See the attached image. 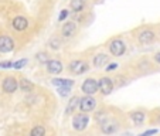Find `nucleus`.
<instances>
[{
	"instance_id": "9d476101",
	"label": "nucleus",
	"mask_w": 160,
	"mask_h": 136,
	"mask_svg": "<svg viewBox=\"0 0 160 136\" xmlns=\"http://www.w3.org/2000/svg\"><path fill=\"white\" fill-rule=\"evenodd\" d=\"M12 24H13V27H14L17 31H24L26 28L28 27V21H27V18H26V17L17 16V17L13 18Z\"/></svg>"
},
{
	"instance_id": "0eeeda50",
	"label": "nucleus",
	"mask_w": 160,
	"mask_h": 136,
	"mask_svg": "<svg viewBox=\"0 0 160 136\" xmlns=\"http://www.w3.org/2000/svg\"><path fill=\"white\" fill-rule=\"evenodd\" d=\"M13 50H14V41L7 36L0 37V53L7 54V53H12Z\"/></svg>"
},
{
	"instance_id": "f3484780",
	"label": "nucleus",
	"mask_w": 160,
	"mask_h": 136,
	"mask_svg": "<svg viewBox=\"0 0 160 136\" xmlns=\"http://www.w3.org/2000/svg\"><path fill=\"white\" fill-rule=\"evenodd\" d=\"M18 87H20V89L23 91V92H31L33 88H34V85H33V82H30L28 79L23 78L20 81V84H18Z\"/></svg>"
},
{
	"instance_id": "39448f33",
	"label": "nucleus",
	"mask_w": 160,
	"mask_h": 136,
	"mask_svg": "<svg viewBox=\"0 0 160 136\" xmlns=\"http://www.w3.org/2000/svg\"><path fill=\"white\" fill-rule=\"evenodd\" d=\"M82 92L85 95H94L98 92V81L94 78H87L82 84Z\"/></svg>"
},
{
	"instance_id": "5701e85b",
	"label": "nucleus",
	"mask_w": 160,
	"mask_h": 136,
	"mask_svg": "<svg viewBox=\"0 0 160 136\" xmlns=\"http://www.w3.org/2000/svg\"><path fill=\"white\" fill-rule=\"evenodd\" d=\"M70 91H71L70 87H58V94H60L61 97H68V95H70Z\"/></svg>"
},
{
	"instance_id": "c85d7f7f",
	"label": "nucleus",
	"mask_w": 160,
	"mask_h": 136,
	"mask_svg": "<svg viewBox=\"0 0 160 136\" xmlns=\"http://www.w3.org/2000/svg\"><path fill=\"white\" fill-rule=\"evenodd\" d=\"M154 60H156V63L160 64V53H157V54L154 55Z\"/></svg>"
},
{
	"instance_id": "4be33fe9",
	"label": "nucleus",
	"mask_w": 160,
	"mask_h": 136,
	"mask_svg": "<svg viewBox=\"0 0 160 136\" xmlns=\"http://www.w3.org/2000/svg\"><path fill=\"white\" fill-rule=\"evenodd\" d=\"M48 45L51 47L52 50H58L61 47V41L58 38H51L50 40V43H48Z\"/></svg>"
},
{
	"instance_id": "423d86ee",
	"label": "nucleus",
	"mask_w": 160,
	"mask_h": 136,
	"mask_svg": "<svg viewBox=\"0 0 160 136\" xmlns=\"http://www.w3.org/2000/svg\"><path fill=\"white\" fill-rule=\"evenodd\" d=\"M88 123H89V118L84 113H79L72 119V128L75 130H84L88 126Z\"/></svg>"
},
{
	"instance_id": "f03ea898",
	"label": "nucleus",
	"mask_w": 160,
	"mask_h": 136,
	"mask_svg": "<svg viewBox=\"0 0 160 136\" xmlns=\"http://www.w3.org/2000/svg\"><path fill=\"white\" fill-rule=\"evenodd\" d=\"M70 71L72 74H75V75H81V74L87 73L88 70H89V65H88V63H85V61L82 60H75L72 61V63H70Z\"/></svg>"
},
{
	"instance_id": "f257e3e1",
	"label": "nucleus",
	"mask_w": 160,
	"mask_h": 136,
	"mask_svg": "<svg viewBox=\"0 0 160 136\" xmlns=\"http://www.w3.org/2000/svg\"><path fill=\"white\" fill-rule=\"evenodd\" d=\"M109 51H111L112 55H115V57H121L126 51V45H125V43L122 40L115 38V40H112L111 44H109Z\"/></svg>"
},
{
	"instance_id": "cd10ccee",
	"label": "nucleus",
	"mask_w": 160,
	"mask_h": 136,
	"mask_svg": "<svg viewBox=\"0 0 160 136\" xmlns=\"http://www.w3.org/2000/svg\"><path fill=\"white\" fill-rule=\"evenodd\" d=\"M154 133H157V129H152V130H146V132H143V136H148V135H154Z\"/></svg>"
},
{
	"instance_id": "b1692460",
	"label": "nucleus",
	"mask_w": 160,
	"mask_h": 136,
	"mask_svg": "<svg viewBox=\"0 0 160 136\" xmlns=\"http://www.w3.org/2000/svg\"><path fill=\"white\" fill-rule=\"evenodd\" d=\"M26 64H27V60L16 61V63H13V67H12V68H14V70H20V68H23Z\"/></svg>"
},
{
	"instance_id": "412c9836",
	"label": "nucleus",
	"mask_w": 160,
	"mask_h": 136,
	"mask_svg": "<svg viewBox=\"0 0 160 136\" xmlns=\"http://www.w3.org/2000/svg\"><path fill=\"white\" fill-rule=\"evenodd\" d=\"M36 58L40 64H47V61H48V55H47V53H37Z\"/></svg>"
},
{
	"instance_id": "a878e982",
	"label": "nucleus",
	"mask_w": 160,
	"mask_h": 136,
	"mask_svg": "<svg viewBox=\"0 0 160 136\" xmlns=\"http://www.w3.org/2000/svg\"><path fill=\"white\" fill-rule=\"evenodd\" d=\"M67 16H68V10H62V12H61V14H60V17H58V21H64Z\"/></svg>"
},
{
	"instance_id": "20e7f679",
	"label": "nucleus",
	"mask_w": 160,
	"mask_h": 136,
	"mask_svg": "<svg viewBox=\"0 0 160 136\" xmlns=\"http://www.w3.org/2000/svg\"><path fill=\"white\" fill-rule=\"evenodd\" d=\"M98 91H99L102 95H109L113 91V82L111 78L108 77H103L98 81Z\"/></svg>"
},
{
	"instance_id": "bb28decb",
	"label": "nucleus",
	"mask_w": 160,
	"mask_h": 136,
	"mask_svg": "<svg viewBox=\"0 0 160 136\" xmlns=\"http://www.w3.org/2000/svg\"><path fill=\"white\" fill-rule=\"evenodd\" d=\"M116 67H118V64H109V65L108 67H106V68H105V70L106 71H113V70H116Z\"/></svg>"
},
{
	"instance_id": "a211bd4d",
	"label": "nucleus",
	"mask_w": 160,
	"mask_h": 136,
	"mask_svg": "<svg viewBox=\"0 0 160 136\" xmlns=\"http://www.w3.org/2000/svg\"><path fill=\"white\" fill-rule=\"evenodd\" d=\"M78 102H79V98L78 97H72V98H71L70 103H68V106H67V109H65L67 113H72L74 109L78 106Z\"/></svg>"
},
{
	"instance_id": "7ed1b4c3",
	"label": "nucleus",
	"mask_w": 160,
	"mask_h": 136,
	"mask_svg": "<svg viewBox=\"0 0 160 136\" xmlns=\"http://www.w3.org/2000/svg\"><path fill=\"white\" fill-rule=\"evenodd\" d=\"M78 106L82 112H91L94 111L95 106H97V101H95V98H92V95H87V97L79 99Z\"/></svg>"
},
{
	"instance_id": "6e6552de",
	"label": "nucleus",
	"mask_w": 160,
	"mask_h": 136,
	"mask_svg": "<svg viewBox=\"0 0 160 136\" xmlns=\"http://www.w3.org/2000/svg\"><path fill=\"white\" fill-rule=\"evenodd\" d=\"M18 88V82L14 77H6L3 81V91L7 94H13L16 92V89Z\"/></svg>"
},
{
	"instance_id": "9b49d317",
	"label": "nucleus",
	"mask_w": 160,
	"mask_h": 136,
	"mask_svg": "<svg viewBox=\"0 0 160 136\" xmlns=\"http://www.w3.org/2000/svg\"><path fill=\"white\" fill-rule=\"evenodd\" d=\"M75 30H77V24H75V23H74V21H67L65 24L62 26L61 33H62L64 37H71V36H74Z\"/></svg>"
},
{
	"instance_id": "4468645a",
	"label": "nucleus",
	"mask_w": 160,
	"mask_h": 136,
	"mask_svg": "<svg viewBox=\"0 0 160 136\" xmlns=\"http://www.w3.org/2000/svg\"><path fill=\"white\" fill-rule=\"evenodd\" d=\"M109 61V57L106 54H98L94 57V65L95 67H103Z\"/></svg>"
},
{
	"instance_id": "aec40b11",
	"label": "nucleus",
	"mask_w": 160,
	"mask_h": 136,
	"mask_svg": "<svg viewBox=\"0 0 160 136\" xmlns=\"http://www.w3.org/2000/svg\"><path fill=\"white\" fill-rule=\"evenodd\" d=\"M30 135L31 136H44L45 135V129L42 126H36V128H33V129H31Z\"/></svg>"
},
{
	"instance_id": "2eb2a0df",
	"label": "nucleus",
	"mask_w": 160,
	"mask_h": 136,
	"mask_svg": "<svg viewBox=\"0 0 160 136\" xmlns=\"http://www.w3.org/2000/svg\"><path fill=\"white\" fill-rule=\"evenodd\" d=\"M52 84L55 87H72L74 85V81L72 79H67V78H54L52 79Z\"/></svg>"
},
{
	"instance_id": "dca6fc26",
	"label": "nucleus",
	"mask_w": 160,
	"mask_h": 136,
	"mask_svg": "<svg viewBox=\"0 0 160 136\" xmlns=\"http://www.w3.org/2000/svg\"><path fill=\"white\" fill-rule=\"evenodd\" d=\"M130 119L135 125H142L145 121V113L143 112H132L130 113Z\"/></svg>"
},
{
	"instance_id": "ddd939ff",
	"label": "nucleus",
	"mask_w": 160,
	"mask_h": 136,
	"mask_svg": "<svg viewBox=\"0 0 160 136\" xmlns=\"http://www.w3.org/2000/svg\"><path fill=\"white\" fill-rule=\"evenodd\" d=\"M153 40H154V33L152 30H145L139 34V41L142 43V44H149V43H152Z\"/></svg>"
},
{
	"instance_id": "6ab92c4d",
	"label": "nucleus",
	"mask_w": 160,
	"mask_h": 136,
	"mask_svg": "<svg viewBox=\"0 0 160 136\" xmlns=\"http://www.w3.org/2000/svg\"><path fill=\"white\" fill-rule=\"evenodd\" d=\"M84 7H85L84 0H72V2H71V9H72L74 12H82Z\"/></svg>"
},
{
	"instance_id": "393cba45",
	"label": "nucleus",
	"mask_w": 160,
	"mask_h": 136,
	"mask_svg": "<svg viewBox=\"0 0 160 136\" xmlns=\"http://www.w3.org/2000/svg\"><path fill=\"white\" fill-rule=\"evenodd\" d=\"M12 67H13L12 61H2V63H0V68H4V70H9Z\"/></svg>"
},
{
	"instance_id": "1a4fd4ad",
	"label": "nucleus",
	"mask_w": 160,
	"mask_h": 136,
	"mask_svg": "<svg viewBox=\"0 0 160 136\" xmlns=\"http://www.w3.org/2000/svg\"><path fill=\"white\" fill-rule=\"evenodd\" d=\"M45 65H47V71L50 74H60L62 71V64L58 60H48Z\"/></svg>"
},
{
	"instance_id": "f8f14e48",
	"label": "nucleus",
	"mask_w": 160,
	"mask_h": 136,
	"mask_svg": "<svg viewBox=\"0 0 160 136\" xmlns=\"http://www.w3.org/2000/svg\"><path fill=\"white\" fill-rule=\"evenodd\" d=\"M101 130L106 135H111V133H115L118 130V123L115 122H102L101 123Z\"/></svg>"
}]
</instances>
